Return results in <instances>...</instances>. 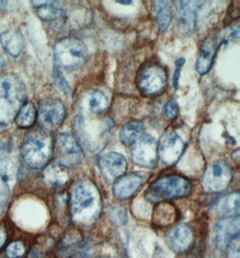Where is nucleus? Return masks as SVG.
<instances>
[{
	"mask_svg": "<svg viewBox=\"0 0 240 258\" xmlns=\"http://www.w3.org/2000/svg\"><path fill=\"white\" fill-rule=\"evenodd\" d=\"M26 88L19 77L7 74L0 78V126L12 122L25 104Z\"/></svg>",
	"mask_w": 240,
	"mask_h": 258,
	"instance_id": "f257e3e1",
	"label": "nucleus"
},
{
	"mask_svg": "<svg viewBox=\"0 0 240 258\" xmlns=\"http://www.w3.org/2000/svg\"><path fill=\"white\" fill-rule=\"evenodd\" d=\"M54 153L51 134L41 129L33 130L25 135L22 144L21 155L25 164L33 169L45 167Z\"/></svg>",
	"mask_w": 240,
	"mask_h": 258,
	"instance_id": "f03ea898",
	"label": "nucleus"
},
{
	"mask_svg": "<svg viewBox=\"0 0 240 258\" xmlns=\"http://www.w3.org/2000/svg\"><path fill=\"white\" fill-rule=\"evenodd\" d=\"M71 213L75 221L88 222L95 219L101 210L99 191L91 181L79 182L71 195Z\"/></svg>",
	"mask_w": 240,
	"mask_h": 258,
	"instance_id": "7ed1b4c3",
	"label": "nucleus"
},
{
	"mask_svg": "<svg viewBox=\"0 0 240 258\" xmlns=\"http://www.w3.org/2000/svg\"><path fill=\"white\" fill-rule=\"evenodd\" d=\"M192 184L181 175H171L162 176L149 185L145 197L150 203L157 204L166 201L184 198L190 196Z\"/></svg>",
	"mask_w": 240,
	"mask_h": 258,
	"instance_id": "20e7f679",
	"label": "nucleus"
},
{
	"mask_svg": "<svg viewBox=\"0 0 240 258\" xmlns=\"http://www.w3.org/2000/svg\"><path fill=\"white\" fill-rule=\"evenodd\" d=\"M54 56L59 67L76 70L87 61V46L78 38H64L54 46Z\"/></svg>",
	"mask_w": 240,
	"mask_h": 258,
	"instance_id": "39448f33",
	"label": "nucleus"
},
{
	"mask_svg": "<svg viewBox=\"0 0 240 258\" xmlns=\"http://www.w3.org/2000/svg\"><path fill=\"white\" fill-rule=\"evenodd\" d=\"M167 76L165 69L154 62L142 65L138 72L136 85L138 89L146 96H156L165 91Z\"/></svg>",
	"mask_w": 240,
	"mask_h": 258,
	"instance_id": "423d86ee",
	"label": "nucleus"
},
{
	"mask_svg": "<svg viewBox=\"0 0 240 258\" xmlns=\"http://www.w3.org/2000/svg\"><path fill=\"white\" fill-rule=\"evenodd\" d=\"M66 117V109L58 99H45L39 104L38 122L41 129L48 133L55 132L63 125Z\"/></svg>",
	"mask_w": 240,
	"mask_h": 258,
	"instance_id": "0eeeda50",
	"label": "nucleus"
},
{
	"mask_svg": "<svg viewBox=\"0 0 240 258\" xmlns=\"http://www.w3.org/2000/svg\"><path fill=\"white\" fill-rule=\"evenodd\" d=\"M54 150L57 155L58 164L63 167L78 166L83 159V153L79 143L70 134H61L56 138Z\"/></svg>",
	"mask_w": 240,
	"mask_h": 258,
	"instance_id": "6e6552de",
	"label": "nucleus"
},
{
	"mask_svg": "<svg viewBox=\"0 0 240 258\" xmlns=\"http://www.w3.org/2000/svg\"><path fill=\"white\" fill-rule=\"evenodd\" d=\"M231 180V168L224 160H215L211 162L203 176V185L212 192L224 191L228 187Z\"/></svg>",
	"mask_w": 240,
	"mask_h": 258,
	"instance_id": "1a4fd4ad",
	"label": "nucleus"
},
{
	"mask_svg": "<svg viewBox=\"0 0 240 258\" xmlns=\"http://www.w3.org/2000/svg\"><path fill=\"white\" fill-rule=\"evenodd\" d=\"M186 149V143L174 132H166L157 143V156L165 166H174L181 158Z\"/></svg>",
	"mask_w": 240,
	"mask_h": 258,
	"instance_id": "9d476101",
	"label": "nucleus"
},
{
	"mask_svg": "<svg viewBox=\"0 0 240 258\" xmlns=\"http://www.w3.org/2000/svg\"><path fill=\"white\" fill-rule=\"evenodd\" d=\"M176 28L184 36H190L196 26V13L203 2L200 1H176Z\"/></svg>",
	"mask_w": 240,
	"mask_h": 258,
	"instance_id": "9b49d317",
	"label": "nucleus"
},
{
	"mask_svg": "<svg viewBox=\"0 0 240 258\" xmlns=\"http://www.w3.org/2000/svg\"><path fill=\"white\" fill-rule=\"evenodd\" d=\"M133 162L141 167H152L157 158V143L149 134H143L133 145Z\"/></svg>",
	"mask_w": 240,
	"mask_h": 258,
	"instance_id": "f8f14e48",
	"label": "nucleus"
},
{
	"mask_svg": "<svg viewBox=\"0 0 240 258\" xmlns=\"http://www.w3.org/2000/svg\"><path fill=\"white\" fill-rule=\"evenodd\" d=\"M239 217H227L218 221L215 226L216 247L225 251L234 239L239 237Z\"/></svg>",
	"mask_w": 240,
	"mask_h": 258,
	"instance_id": "ddd939ff",
	"label": "nucleus"
},
{
	"mask_svg": "<svg viewBox=\"0 0 240 258\" xmlns=\"http://www.w3.org/2000/svg\"><path fill=\"white\" fill-rule=\"evenodd\" d=\"M223 40L221 33H219L216 35H210L203 41L196 60V71L200 75H205L210 71L216 53Z\"/></svg>",
	"mask_w": 240,
	"mask_h": 258,
	"instance_id": "4468645a",
	"label": "nucleus"
},
{
	"mask_svg": "<svg viewBox=\"0 0 240 258\" xmlns=\"http://www.w3.org/2000/svg\"><path fill=\"white\" fill-rule=\"evenodd\" d=\"M195 239L194 231L189 225L181 223L175 225L168 230L166 235V241L170 249L181 253L190 247Z\"/></svg>",
	"mask_w": 240,
	"mask_h": 258,
	"instance_id": "2eb2a0df",
	"label": "nucleus"
},
{
	"mask_svg": "<svg viewBox=\"0 0 240 258\" xmlns=\"http://www.w3.org/2000/svg\"><path fill=\"white\" fill-rule=\"evenodd\" d=\"M143 184V178L137 174H129L117 178L113 183V196L119 200H127Z\"/></svg>",
	"mask_w": 240,
	"mask_h": 258,
	"instance_id": "dca6fc26",
	"label": "nucleus"
},
{
	"mask_svg": "<svg viewBox=\"0 0 240 258\" xmlns=\"http://www.w3.org/2000/svg\"><path fill=\"white\" fill-rule=\"evenodd\" d=\"M103 171L109 178L116 179L125 175L127 170V161L123 155L110 152L102 159Z\"/></svg>",
	"mask_w": 240,
	"mask_h": 258,
	"instance_id": "f3484780",
	"label": "nucleus"
},
{
	"mask_svg": "<svg viewBox=\"0 0 240 258\" xmlns=\"http://www.w3.org/2000/svg\"><path fill=\"white\" fill-rule=\"evenodd\" d=\"M0 42L5 50L14 58H17L21 54L24 47V38L20 30L10 28L0 34Z\"/></svg>",
	"mask_w": 240,
	"mask_h": 258,
	"instance_id": "a211bd4d",
	"label": "nucleus"
},
{
	"mask_svg": "<svg viewBox=\"0 0 240 258\" xmlns=\"http://www.w3.org/2000/svg\"><path fill=\"white\" fill-rule=\"evenodd\" d=\"M84 105L89 113L94 115H100L107 110L109 101L104 93L92 90L88 92L85 96Z\"/></svg>",
	"mask_w": 240,
	"mask_h": 258,
	"instance_id": "6ab92c4d",
	"label": "nucleus"
},
{
	"mask_svg": "<svg viewBox=\"0 0 240 258\" xmlns=\"http://www.w3.org/2000/svg\"><path fill=\"white\" fill-rule=\"evenodd\" d=\"M239 192H230L219 199L216 204L217 212L227 217L238 216L239 214Z\"/></svg>",
	"mask_w": 240,
	"mask_h": 258,
	"instance_id": "aec40b11",
	"label": "nucleus"
},
{
	"mask_svg": "<svg viewBox=\"0 0 240 258\" xmlns=\"http://www.w3.org/2000/svg\"><path fill=\"white\" fill-rule=\"evenodd\" d=\"M177 220L176 209L166 203L157 205L154 210L153 223L158 227H166Z\"/></svg>",
	"mask_w": 240,
	"mask_h": 258,
	"instance_id": "412c9836",
	"label": "nucleus"
},
{
	"mask_svg": "<svg viewBox=\"0 0 240 258\" xmlns=\"http://www.w3.org/2000/svg\"><path fill=\"white\" fill-rule=\"evenodd\" d=\"M144 134V125L139 121H132L124 125L120 131L121 142L125 146H133V144Z\"/></svg>",
	"mask_w": 240,
	"mask_h": 258,
	"instance_id": "4be33fe9",
	"label": "nucleus"
},
{
	"mask_svg": "<svg viewBox=\"0 0 240 258\" xmlns=\"http://www.w3.org/2000/svg\"><path fill=\"white\" fill-rule=\"evenodd\" d=\"M37 9L38 17L43 21L59 23L64 20V11L58 1H46Z\"/></svg>",
	"mask_w": 240,
	"mask_h": 258,
	"instance_id": "5701e85b",
	"label": "nucleus"
},
{
	"mask_svg": "<svg viewBox=\"0 0 240 258\" xmlns=\"http://www.w3.org/2000/svg\"><path fill=\"white\" fill-rule=\"evenodd\" d=\"M37 118V111L35 106L32 103H25L19 112H17V116L14 121H16L19 128L26 129L33 126Z\"/></svg>",
	"mask_w": 240,
	"mask_h": 258,
	"instance_id": "b1692460",
	"label": "nucleus"
},
{
	"mask_svg": "<svg viewBox=\"0 0 240 258\" xmlns=\"http://www.w3.org/2000/svg\"><path fill=\"white\" fill-rule=\"evenodd\" d=\"M157 24L161 32H166L171 24L172 12L168 1H153Z\"/></svg>",
	"mask_w": 240,
	"mask_h": 258,
	"instance_id": "393cba45",
	"label": "nucleus"
},
{
	"mask_svg": "<svg viewBox=\"0 0 240 258\" xmlns=\"http://www.w3.org/2000/svg\"><path fill=\"white\" fill-rule=\"evenodd\" d=\"M44 176L48 183L53 185H63L69 180L65 167L62 165H51L46 168Z\"/></svg>",
	"mask_w": 240,
	"mask_h": 258,
	"instance_id": "a878e982",
	"label": "nucleus"
},
{
	"mask_svg": "<svg viewBox=\"0 0 240 258\" xmlns=\"http://www.w3.org/2000/svg\"><path fill=\"white\" fill-rule=\"evenodd\" d=\"M26 253V247L22 241L10 243L6 248V254L9 258H21Z\"/></svg>",
	"mask_w": 240,
	"mask_h": 258,
	"instance_id": "bb28decb",
	"label": "nucleus"
},
{
	"mask_svg": "<svg viewBox=\"0 0 240 258\" xmlns=\"http://www.w3.org/2000/svg\"><path fill=\"white\" fill-rule=\"evenodd\" d=\"M110 219L113 221V223L116 225H124L126 223L127 217H126V212L123 207H120L118 205H114L110 207Z\"/></svg>",
	"mask_w": 240,
	"mask_h": 258,
	"instance_id": "cd10ccee",
	"label": "nucleus"
},
{
	"mask_svg": "<svg viewBox=\"0 0 240 258\" xmlns=\"http://www.w3.org/2000/svg\"><path fill=\"white\" fill-rule=\"evenodd\" d=\"M52 75H53L54 81H55L56 85L58 86V88H59V89H61V90H62L65 95H67V96H71V87H70L69 83L67 82V80L65 79V78L63 77V74H62V72L58 71V69L57 68V66H54L53 74H52Z\"/></svg>",
	"mask_w": 240,
	"mask_h": 258,
	"instance_id": "c85d7f7f",
	"label": "nucleus"
},
{
	"mask_svg": "<svg viewBox=\"0 0 240 258\" xmlns=\"http://www.w3.org/2000/svg\"><path fill=\"white\" fill-rule=\"evenodd\" d=\"M162 113H163V116H164V118H165L166 120H169V121L170 120H174V118L177 116V102L174 100V99H172V100H170L169 102H167V103L165 104L164 108H163Z\"/></svg>",
	"mask_w": 240,
	"mask_h": 258,
	"instance_id": "c756f323",
	"label": "nucleus"
},
{
	"mask_svg": "<svg viewBox=\"0 0 240 258\" xmlns=\"http://www.w3.org/2000/svg\"><path fill=\"white\" fill-rule=\"evenodd\" d=\"M8 178L0 175V209L4 208L8 203L9 196Z\"/></svg>",
	"mask_w": 240,
	"mask_h": 258,
	"instance_id": "7c9ffc66",
	"label": "nucleus"
},
{
	"mask_svg": "<svg viewBox=\"0 0 240 258\" xmlns=\"http://www.w3.org/2000/svg\"><path fill=\"white\" fill-rule=\"evenodd\" d=\"M186 62V58H178L177 60L174 62L175 66V71H174V77H173V88L174 89H177L179 86V79L181 75V69H182L184 64Z\"/></svg>",
	"mask_w": 240,
	"mask_h": 258,
	"instance_id": "2f4dec72",
	"label": "nucleus"
},
{
	"mask_svg": "<svg viewBox=\"0 0 240 258\" xmlns=\"http://www.w3.org/2000/svg\"><path fill=\"white\" fill-rule=\"evenodd\" d=\"M228 258H239V241H238V237L234 239L233 241L229 244L228 246Z\"/></svg>",
	"mask_w": 240,
	"mask_h": 258,
	"instance_id": "473e14b6",
	"label": "nucleus"
},
{
	"mask_svg": "<svg viewBox=\"0 0 240 258\" xmlns=\"http://www.w3.org/2000/svg\"><path fill=\"white\" fill-rule=\"evenodd\" d=\"M113 125L114 123L111 118H109V117L104 118V120L101 121V125H100L101 133L103 134V133H106L108 131H110L113 127Z\"/></svg>",
	"mask_w": 240,
	"mask_h": 258,
	"instance_id": "72a5a7b5",
	"label": "nucleus"
},
{
	"mask_svg": "<svg viewBox=\"0 0 240 258\" xmlns=\"http://www.w3.org/2000/svg\"><path fill=\"white\" fill-rule=\"evenodd\" d=\"M7 239H8L7 231L3 226H0V249L4 246Z\"/></svg>",
	"mask_w": 240,
	"mask_h": 258,
	"instance_id": "f704fd0d",
	"label": "nucleus"
},
{
	"mask_svg": "<svg viewBox=\"0 0 240 258\" xmlns=\"http://www.w3.org/2000/svg\"><path fill=\"white\" fill-rule=\"evenodd\" d=\"M232 159L236 163V164H238L239 162V150H236L233 154H232Z\"/></svg>",
	"mask_w": 240,
	"mask_h": 258,
	"instance_id": "c9c22d12",
	"label": "nucleus"
},
{
	"mask_svg": "<svg viewBox=\"0 0 240 258\" xmlns=\"http://www.w3.org/2000/svg\"><path fill=\"white\" fill-rule=\"evenodd\" d=\"M72 258H87V255L86 254H83V253H81V254H77V255H75L74 257Z\"/></svg>",
	"mask_w": 240,
	"mask_h": 258,
	"instance_id": "e433bc0d",
	"label": "nucleus"
},
{
	"mask_svg": "<svg viewBox=\"0 0 240 258\" xmlns=\"http://www.w3.org/2000/svg\"><path fill=\"white\" fill-rule=\"evenodd\" d=\"M118 4L130 5L132 4V1H117Z\"/></svg>",
	"mask_w": 240,
	"mask_h": 258,
	"instance_id": "4c0bfd02",
	"label": "nucleus"
}]
</instances>
